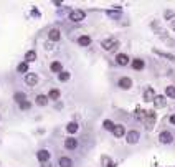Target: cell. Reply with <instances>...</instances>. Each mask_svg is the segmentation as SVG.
Here are the masks:
<instances>
[{
	"label": "cell",
	"mask_w": 175,
	"mask_h": 167,
	"mask_svg": "<svg viewBox=\"0 0 175 167\" xmlns=\"http://www.w3.org/2000/svg\"><path fill=\"white\" fill-rule=\"evenodd\" d=\"M101 46H103L106 51H109V50H112V48L119 46V42L114 40V38H108V40H103V42H101Z\"/></svg>",
	"instance_id": "6da1fadb"
},
{
	"label": "cell",
	"mask_w": 175,
	"mask_h": 167,
	"mask_svg": "<svg viewBox=\"0 0 175 167\" xmlns=\"http://www.w3.org/2000/svg\"><path fill=\"white\" fill-rule=\"evenodd\" d=\"M140 139V134L137 131H129L126 134V141H127V144H137Z\"/></svg>",
	"instance_id": "7a4b0ae2"
},
{
	"label": "cell",
	"mask_w": 175,
	"mask_h": 167,
	"mask_svg": "<svg viewBox=\"0 0 175 167\" xmlns=\"http://www.w3.org/2000/svg\"><path fill=\"white\" fill-rule=\"evenodd\" d=\"M159 141L162 142V144H172L173 141V134L169 132V131H162L160 136H159Z\"/></svg>",
	"instance_id": "3957f363"
},
{
	"label": "cell",
	"mask_w": 175,
	"mask_h": 167,
	"mask_svg": "<svg viewBox=\"0 0 175 167\" xmlns=\"http://www.w3.org/2000/svg\"><path fill=\"white\" fill-rule=\"evenodd\" d=\"M84 17H86V13H84L83 10H73L70 13V20H71V22H83Z\"/></svg>",
	"instance_id": "277c9868"
},
{
	"label": "cell",
	"mask_w": 175,
	"mask_h": 167,
	"mask_svg": "<svg viewBox=\"0 0 175 167\" xmlns=\"http://www.w3.org/2000/svg\"><path fill=\"white\" fill-rule=\"evenodd\" d=\"M36 157H38L40 162H48V161H50V157H51V154L48 152L46 149H42V150L36 152Z\"/></svg>",
	"instance_id": "5b68a950"
},
{
	"label": "cell",
	"mask_w": 175,
	"mask_h": 167,
	"mask_svg": "<svg viewBox=\"0 0 175 167\" xmlns=\"http://www.w3.org/2000/svg\"><path fill=\"white\" fill-rule=\"evenodd\" d=\"M144 117H147V119H145V126L150 129V128H152V124L155 123V113H154V111H145Z\"/></svg>",
	"instance_id": "8992f818"
},
{
	"label": "cell",
	"mask_w": 175,
	"mask_h": 167,
	"mask_svg": "<svg viewBox=\"0 0 175 167\" xmlns=\"http://www.w3.org/2000/svg\"><path fill=\"white\" fill-rule=\"evenodd\" d=\"M117 86H119L121 89H129L132 86V80L127 78V76H124V78L119 80V83H117Z\"/></svg>",
	"instance_id": "52a82bcc"
},
{
	"label": "cell",
	"mask_w": 175,
	"mask_h": 167,
	"mask_svg": "<svg viewBox=\"0 0 175 167\" xmlns=\"http://www.w3.org/2000/svg\"><path fill=\"white\" fill-rule=\"evenodd\" d=\"M25 83L28 84V86H35V84L38 83V76H36L35 73H27V76H25Z\"/></svg>",
	"instance_id": "ba28073f"
},
{
	"label": "cell",
	"mask_w": 175,
	"mask_h": 167,
	"mask_svg": "<svg viewBox=\"0 0 175 167\" xmlns=\"http://www.w3.org/2000/svg\"><path fill=\"white\" fill-rule=\"evenodd\" d=\"M64 147L68 150H75L78 147V139H75V137H68L66 141H64Z\"/></svg>",
	"instance_id": "9c48e42d"
},
{
	"label": "cell",
	"mask_w": 175,
	"mask_h": 167,
	"mask_svg": "<svg viewBox=\"0 0 175 167\" xmlns=\"http://www.w3.org/2000/svg\"><path fill=\"white\" fill-rule=\"evenodd\" d=\"M112 134L116 137H122L126 136V129H124V126L122 124H114V128H112Z\"/></svg>",
	"instance_id": "30bf717a"
},
{
	"label": "cell",
	"mask_w": 175,
	"mask_h": 167,
	"mask_svg": "<svg viewBox=\"0 0 175 167\" xmlns=\"http://www.w3.org/2000/svg\"><path fill=\"white\" fill-rule=\"evenodd\" d=\"M48 38H50L51 42H58V40L61 38V32H60L58 28H51V30L48 32Z\"/></svg>",
	"instance_id": "8fae6325"
},
{
	"label": "cell",
	"mask_w": 175,
	"mask_h": 167,
	"mask_svg": "<svg viewBox=\"0 0 175 167\" xmlns=\"http://www.w3.org/2000/svg\"><path fill=\"white\" fill-rule=\"evenodd\" d=\"M154 98H155V91H154V88H145L144 91V101H147V103H150V101H154Z\"/></svg>",
	"instance_id": "7c38bea8"
},
{
	"label": "cell",
	"mask_w": 175,
	"mask_h": 167,
	"mask_svg": "<svg viewBox=\"0 0 175 167\" xmlns=\"http://www.w3.org/2000/svg\"><path fill=\"white\" fill-rule=\"evenodd\" d=\"M116 63L121 65V66H126V65L129 63V56L124 55V53H119V55L116 56Z\"/></svg>",
	"instance_id": "4fadbf2b"
},
{
	"label": "cell",
	"mask_w": 175,
	"mask_h": 167,
	"mask_svg": "<svg viewBox=\"0 0 175 167\" xmlns=\"http://www.w3.org/2000/svg\"><path fill=\"white\" fill-rule=\"evenodd\" d=\"M154 104L157 106V108H164V106L167 104V99H165V96H157L154 98Z\"/></svg>",
	"instance_id": "5bb4252c"
},
{
	"label": "cell",
	"mask_w": 175,
	"mask_h": 167,
	"mask_svg": "<svg viewBox=\"0 0 175 167\" xmlns=\"http://www.w3.org/2000/svg\"><path fill=\"white\" fill-rule=\"evenodd\" d=\"M58 164H60V167H73V161L70 157H60Z\"/></svg>",
	"instance_id": "9a60e30c"
},
{
	"label": "cell",
	"mask_w": 175,
	"mask_h": 167,
	"mask_svg": "<svg viewBox=\"0 0 175 167\" xmlns=\"http://www.w3.org/2000/svg\"><path fill=\"white\" fill-rule=\"evenodd\" d=\"M144 66H145V65H144V60H140V58H136V60L132 61V68H134V70H137V71H139V70H144Z\"/></svg>",
	"instance_id": "2e32d148"
},
{
	"label": "cell",
	"mask_w": 175,
	"mask_h": 167,
	"mask_svg": "<svg viewBox=\"0 0 175 167\" xmlns=\"http://www.w3.org/2000/svg\"><path fill=\"white\" fill-rule=\"evenodd\" d=\"M78 43L81 45V46H89V45H91V38H89L88 35H83V36L78 38Z\"/></svg>",
	"instance_id": "e0dca14e"
},
{
	"label": "cell",
	"mask_w": 175,
	"mask_h": 167,
	"mask_svg": "<svg viewBox=\"0 0 175 167\" xmlns=\"http://www.w3.org/2000/svg\"><path fill=\"white\" fill-rule=\"evenodd\" d=\"M35 101H36V104H38V106H46L48 104V98L45 95H38Z\"/></svg>",
	"instance_id": "ac0fdd59"
},
{
	"label": "cell",
	"mask_w": 175,
	"mask_h": 167,
	"mask_svg": "<svg viewBox=\"0 0 175 167\" xmlns=\"http://www.w3.org/2000/svg\"><path fill=\"white\" fill-rule=\"evenodd\" d=\"M36 60V53L33 50H30V51H27V55H25V63H30V61H35Z\"/></svg>",
	"instance_id": "d6986e66"
},
{
	"label": "cell",
	"mask_w": 175,
	"mask_h": 167,
	"mask_svg": "<svg viewBox=\"0 0 175 167\" xmlns=\"http://www.w3.org/2000/svg\"><path fill=\"white\" fill-rule=\"evenodd\" d=\"M165 18H169L170 27L175 30V13H172V12H165Z\"/></svg>",
	"instance_id": "ffe728a7"
},
{
	"label": "cell",
	"mask_w": 175,
	"mask_h": 167,
	"mask_svg": "<svg viewBox=\"0 0 175 167\" xmlns=\"http://www.w3.org/2000/svg\"><path fill=\"white\" fill-rule=\"evenodd\" d=\"M101 164H103V167H114V162H112L108 156H103V157H101Z\"/></svg>",
	"instance_id": "44dd1931"
},
{
	"label": "cell",
	"mask_w": 175,
	"mask_h": 167,
	"mask_svg": "<svg viewBox=\"0 0 175 167\" xmlns=\"http://www.w3.org/2000/svg\"><path fill=\"white\" fill-rule=\"evenodd\" d=\"M165 96L170 99H175V86H167L165 88Z\"/></svg>",
	"instance_id": "7402d4cb"
},
{
	"label": "cell",
	"mask_w": 175,
	"mask_h": 167,
	"mask_svg": "<svg viewBox=\"0 0 175 167\" xmlns=\"http://www.w3.org/2000/svg\"><path fill=\"white\" fill-rule=\"evenodd\" d=\"M154 53H157V55L164 56V58H167L169 61H175V55H170V53H162V51H159V50H154Z\"/></svg>",
	"instance_id": "603a6c76"
},
{
	"label": "cell",
	"mask_w": 175,
	"mask_h": 167,
	"mask_svg": "<svg viewBox=\"0 0 175 167\" xmlns=\"http://www.w3.org/2000/svg\"><path fill=\"white\" fill-rule=\"evenodd\" d=\"M13 99L20 104V103H23V101L27 99V96H25V93H15V95H13Z\"/></svg>",
	"instance_id": "cb8c5ba5"
},
{
	"label": "cell",
	"mask_w": 175,
	"mask_h": 167,
	"mask_svg": "<svg viewBox=\"0 0 175 167\" xmlns=\"http://www.w3.org/2000/svg\"><path fill=\"white\" fill-rule=\"evenodd\" d=\"M50 68H51L53 73H61V63H60V61H53Z\"/></svg>",
	"instance_id": "d4e9b609"
},
{
	"label": "cell",
	"mask_w": 175,
	"mask_h": 167,
	"mask_svg": "<svg viewBox=\"0 0 175 167\" xmlns=\"http://www.w3.org/2000/svg\"><path fill=\"white\" fill-rule=\"evenodd\" d=\"M78 128H79V126L76 124V123H70V124L66 126V131L70 132V134H75L76 131H78Z\"/></svg>",
	"instance_id": "484cf974"
},
{
	"label": "cell",
	"mask_w": 175,
	"mask_h": 167,
	"mask_svg": "<svg viewBox=\"0 0 175 167\" xmlns=\"http://www.w3.org/2000/svg\"><path fill=\"white\" fill-rule=\"evenodd\" d=\"M48 99H60V91L58 89H51L50 93H48Z\"/></svg>",
	"instance_id": "4316f807"
},
{
	"label": "cell",
	"mask_w": 175,
	"mask_h": 167,
	"mask_svg": "<svg viewBox=\"0 0 175 167\" xmlns=\"http://www.w3.org/2000/svg\"><path fill=\"white\" fill-rule=\"evenodd\" d=\"M58 78H60V81H68V80H70V73H68V71H61L58 75Z\"/></svg>",
	"instance_id": "83f0119b"
},
{
	"label": "cell",
	"mask_w": 175,
	"mask_h": 167,
	"mask_svg": "<svg viewBox=\"0 0 175 167\" xmlns=\"http://www.w3.org/2000/svg\"><path fill=\"white\" fill-rule=\"evenodd\" d=\"M103 126H104V129H108V131H112L114 123H112V121H109V119H106L104 123H103Z\"/></svg>",
	"instance_id": "f1b7e54d"
},
{
	"label": "cell",
	"mask_w": 175,
	"mask_h": 167,
	"mask_svg": "<svg viewBox=\"0 0 175 167\" xmlns=\"http://www.w3.org/2000/svg\"><path fill=\"white\" fill-rule=\"evenodd\" d=\"M17 70H18V73H27L28 71V63H20Z\"/></svg>",
	"instance_id": "f546056e"
},
{
	"label": "cell",
	"mask_w": 175,
	"mask_h": 167,
	"mask_svg": "<svg viewBox=\"0 0 175 167\" xmlns=\"http://www.w3.org/2000/svg\"><path fill=\"white\" fill-rule=\"evenodd\" d=\"M31 108V103L30 101H23V103H20V109H23V111H27V109H30Z\"/></svg>",
	"instance_id": "4dcf8cb0"
},
{
	"label": "cell",
	"mask_w": 175,
	"mask_h": 167,
	"mask_svg": "<svg viewBox=\"0 0 175 167\" xmlns=\"http://www.w3.org/2000/svg\"><path fill=\"white\" fill-rule=\"evenodd\" d=\"M144 116H145V111H144V109H140V108H137L136 109V117H137V119H144Z\"/></svg>",
	"instance_id": "1f68e13d"
},
{
	"label": "cell",
	"mask_w": 175,
	"mask_h": 167,
	"mask_svg": "<svg viewBox=\"0 0 175 167\" xmlns=\"http://www.w3.org/2000/svg\"><path fill=\"white\" fill-rule=\"evenodd\" d=\"M108 17H111V18H119V17H121V12H119V10H117V12L109 10V12H108Z\"/></svg>",
	"instance_id": "d6a6232c"
},
{
	"label": "cell",
	"mask_w": 175,
	"mask_h": 167,
	"mask_svg": "<svg viewBox=\"0 0 175 167\" xmlns=\"http://www.w3.org/2000/svg\"><path fill=\"white\" fill-rule=\"evenodd\" d=\"M170 123L175 124V114H173V116H170Z\"/></svg>",
	"instance_id": "836d02e7"
}]
</instances>
